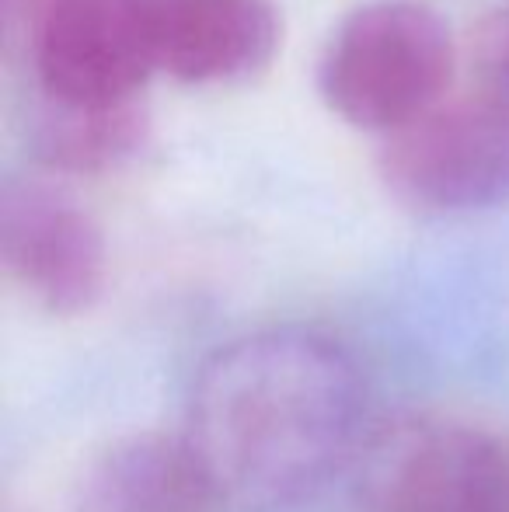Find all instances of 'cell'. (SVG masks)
<instances>
[{
    "label": "cell",
    "instance_id": "obj_1",
    "mask_svg": "<svg viewBox=\"0 0 509 512\" xmlns=\"http://www.w3.org/2000/svg\"><path fill=\"white\" fill-rule=\"evenodd\" d=\"M363 405L360 366L339 342L304 328L258 331L203 363L182 436L220 502L279 509L346 464Z\"/></svg>",
    "mask_w": 509,
    "mask_h": 512
},
{
    "label": "cell",
    "instance_id": "obj_2",
    "mask_svg": "<svg viewBox=\"0 0 509 512\" xmlns=\"http://www.w3.org/2000/svg\"><path fill=\"white\" fill-rule=\"evenodd\" d=\"M450 28L419 0H370L332 32L318 67L328 108L356 129L398 133L447 102Z\"/></svg>",
    "mask_w": 509,
    "mask_h": 512
},
{
    "label": "cell",
    "instance_id": "obj_3",
    "mask_svg": "<svg viewBox=\"0 0 509 512\" xmlns=\"http://www.w3.org/2000/svg\"><path fill=\"white\" fill-rule=\"evenodd\" d=\"M367 512H509V436L454 418H401L360 457Z\"/></svg>",
    "mask_w": 509,
    "mask_h": 512
},
{
    "label": "cell",
    "instance_id": "obj_4",
    "mask_svg": "<svg viewBox=\"0 0 509 512\" xmlns=\"http://www.w3.org/2000/svg\"><path fill=\"white\" fill-rule=\"evenodd\" d=\"M384 185L422 213H471L509 196V108L489 95L429 108L387 136Z\"/></svg>",
    "mask_w": 509,
    "mask_h": 512
},
{
    "label": "cell",
    "instance_id": "obj_5",
    "mask_svg": "<svg viewBox=\"0 0 509 512\" xmlns=\"http://www.w3.org/2000/svg\"><path fill=\"white\" fill-rule=\"evenodd\" d=\"M0 262L49 314H84L109 283L105 234L77 199L46 182H7L0 192Z\"/></svg>",
    "mask_w": 509,
    "mask_h": 512
},
{
    "label": "cell",
    "instance_id": "obj_6",
    "mask_svg": "<svg viewBox=\"0 0 509 512\" xmlns=\"http://www.w3.org/2000/svg\"><path fill=\"white\" fill-rule=\"evenodd\" d=\"M46 102H136L154 67L140 0H56L28 35Z\"/></svg>",
    "mask_w": 509,
    "mask_h": 512
},
{
    "label": "cell",
    "instance_id": "obj_7",
    "mask_svg": "<svg viewBox=\"0 0 509 512\" xmlns=\"http://www.w3.org/2000/svg\"><path fill=\"white\" fill-rule=\"evenodd\" d=\"M154 67L182 84H238L279 53L276 0H140Z\"/></svg>",
    "mask_w": 509,
    "mask_h": 512
},
{
    "label": "cell",
    "instance_id": "obj_8",
    "mask_svg": "<svg viewBox=\"0 0 509 512\" xmlns=\"http://www.w3.org/2000/svg\"><path fill=\"white\" fill-rule=\"evenodd\" d=\"M224 506L185 436L140 432L84 471L77 512H213Z\"/></svg>",
    "mask_w": 509,
    "mask_h": 512
},
{
    "label": "cell",
    "instance_id": "obj_9",
    "mask_svg": "<svg viewBox=\"0 0 509 512\" xmlns=\"http://www.w3.org/2000/svg\"><path fill=\"white\" fill-rule=\"evenodd\" d=\"M147 143V112L140 102L63 105L42 102L35 122V154L56 171L98 175L133 161Z\"/></svg>",
    "mask_w": 509,
    "mask_h": 512
},
{
    "label": "cell",
    "instance_id": "obj_10",
    "mask_svg": "<svg viewBox=\"0 0 509 512\" xmlns=\"http://www.w3.org/2000/svg\"><path fill=\"white\" fill-rule=\"evenodd\" d=\"M471 56H475L482 95L509 108V4L496 7V11L482 18Z\"/></svg>",
    "mask_w": 509,
    "mask_h": 512
},
{
    "label": "cell",
    "instance_id": "obj_11",
    "mask_svg": "<svg viewBox=\"0 0 509 512\" xmlns=\"http://www.w3.org/2000/svg\"><path fill=\"white\" fill-rule=\"evenodd\" d=\"M53 4L56 0H4V18L14 32H21L28 39L32 28H35V21H39Z\"/></svg>",
    "mask_w": 509,
    "mask_h": 512
}]
</instances>
